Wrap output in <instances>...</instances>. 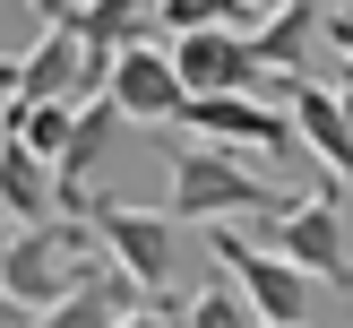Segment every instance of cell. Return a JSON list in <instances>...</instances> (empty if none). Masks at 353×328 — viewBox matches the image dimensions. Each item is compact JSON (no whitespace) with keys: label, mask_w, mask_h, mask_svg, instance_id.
I'll return each mask as SVG.
<instances>
[{"label":"cell","mask_w":353,"mask_h":328,"mask_svg":"<svg viewBox=\"0 0 353 328\" xmlns=\"http://www.w3.org/2000/svg\"><path fill=\"white\" fill-rule=\"evenodd\" d=\"M224 9H233V26H241V35H250V26H259V17H276V9H293V0H224Z\"/></svg>","instance_id":"17"},{"label":"cell","mask_w":353,"mask_h":328,"mask_svg":"<svg viewBox=\"0 0 353 328\" xmlns=\"http://www.w3.org/2000/svg\"><path fill=\"white\" fill-rule=\"evenodd\" d=\"M207 251H216L224 285H233L241 302L259 311V328H310V302H319V285H310V276L293 268L285 251H268L250 224H207Z\"/></svg>","instance_id":"3"},{"label":"cell","mask_w":353,"mask_h":328,"mask_svg":"<svg viewBox=\"0 0 353 328\" xmlns=\"http://www.w3.org/2000/svg\"><path fill=\"white\" fill-rule=\"evenodd\" d=\"M95 276H112V251L95 242V224H86V216L26 224V233L9 242V259H0V285H9L26 311L69 302V293H78V285H95Z\"/></svg>","instance_id":"2"},{"label":"cell","mask_w":353,"mask_h":328,"mask_svg":"<svg viewBox=\"0 0 353 328\" xmlns=\"http://www.w3.org/2000/svg\"><path fill=\"white\" fill-rule=\"evenodd\" d=\"M336 104H345V121H353V69H345V78H336Z\"/></svg>","instance_id":"22"},{"label":"cell","mask_w":353,"mask_h":328,"mask_svg":"<svg viewBox=\"0 0 353 328\" xmlns=\"http://www.w3.org/2000/svg\"><path fill=\"white\" fill-rule=\"evenodd\" d=\"M9 104H17V52L0 61V113H9Z\"/></svg>","instance_id":"21"},{"label":"cell","mask_w":353,"mask_h":328,"mask_svg":"<svg viewBox=\"0 0 353 328\" xmlns=\"http://www.w3.org/2000/svg\"><path fill=\"white\" fill-rule=\"evenodd\" d=\"M0 328H34V311H26V302H17V293H9V285H0Z\"/></svg>","instance_id":"20"},{"label":"cell","mask_w":353,"mask_h":328,"mask_svg":"<svg viewBox=\"0 0 353 328\" xmlns=\"http://www.w3.org/2000/svg\"><path fill=\"white\" fill-rule=\"evenodd\" d=\"M172 69H181L190 95H268V61L241 26H207L172 44Z\"/></svg>","instance_id":"8"},{"label":"cell","mask_w":353,"mask_h":328,"mask_svg":"<svg viewBox=\"0 0 353 328\" xmlns=\"http://www.w3.org/2000/svg\"><path fill=\"white\" fill-rule=\"evenodd\" d=\"M276 207H293V199L259 164L207 147V138H172V199H164V216H181V224H250L259 233Z\"/></svg>","instance_id":"1"},{"label":"cell","mask_w":353,"mask_h":328,"mask_svg":"<svg viewBox=\"0 0 353 328\" xmlns=\"http://www.w3.org/2000/svg\"><path fill=\"white\" fill-rule=\"evenodd\" d=\"M172 130H199L207 147L241 155V164H293V155H302L293 113H276L268 95H190Z\"/></svg>","instance_id":"4"},{"label":"cell","mask_w":353,"mask_h":328,"mask_svg":"<svg viewBox=\"0 0 353 328\" xmlns=\"http://www.w3.org/2000/svg\"><path fill=\"white\" fill-rule=\"evenodd\" d=\"M293 130H302V147L319 155L336 182H353V121H345V104H336V86H310V78H293Z\"/></svg>","instance_id":"10"},{"label":"cell","mask_w":353,"mask_h":328,"mask_svg":"<svg viewBox=\"0 0 353 328\" xmlns=\"http://www.w3.org/2000/svg\"><path fill=\"white\" fill-rule=\"evenodd\" d=\"M112 328H181V302H172V293L164 302H138V311H121Z\"/></svg>","instance_id":"16"},{"label":"cell","mask_w":353,"mask_h":328,"mask_svg":"<svg viewBox=\"0 0 353 328\" xmlns=\"http://www.w3.org/2000/svg\"><path fill=\"white\" fill-rule=\"evenodd\" d=\"M9 242H17V224H9V216H0V259H9Z\"/></svg>","instance_id":"23"},{"label":"cell","mask_w":353,"mask_h":328,"mask_svg":"<svg viewBox=\"0 0 353 328\" xmlns=\"http://www.w3.org/2000/svg\"><path fill=\"white\" fill-rule=\"evenodd\" d=\"M259 242L268 251H285L293 268L310 276V285H353V251H345V207L327 199V190H310V199H293V207H276L268 224H259Z\"/></svg>","instance_id":"5"},{"label":"cell","mask_w":353,"mask_h":328,"mask_svg":"<svg viewBox=\"0 0 353 328\" xmlns=\"http://www.w3.org/2000/svg\"><path fill=\"white\" fill-rule=\"evenodd\" d=\"M327 44H336V52H345V69H353V9H336V17H327Z\"/></svg>","instance_id":"19"},{"label":"cell","mask_w":353,"mask_h":328,"mask_svg":"<svg viewBox=\"0 0 353 328\" xmlns=\"http://www.w3.org/2000/svg\"><path fill=\"white\" fill-rule=\"evenodd\" d=\"M345 9H353V0H345Z\"/></svg>","instance_id":"24"},{"label":"cell","mask_w":353,"mask_h":328,"mask_svg":"<svg viewBox=\"0 0 353 328\" xmlns=\"http://www.w3.org/2000/svg\"><path fill=\"white\" fill-rule=\"evenodd\" d=\"M181 328H259V311L241 302L233 285H207V293H190V302H181Z\"/></svg>","instance_id":"14"},{"label":"cell","mask_w":353,"mask_h":328,"mask_svg":"<svg viewBox=\"0 0 353 328\" xmlns=\"http://www.w3.org/2000/svg\"><path fill=\"white\" fill-rule=\"evenodd\" d=\"M103 104H112L121 121H138V130H172L190 104L181 69H172V44H130L112 52V86H103Z\"/></svg>","instance_id":"7"},{"label":"cell","mask_w":353,"mask_h":328,"mask_svg":"<svg viewBox=\"0 0 353 328\" xmlns=\"http://www.w3.org/2000/svg\"><path fill=\"white\" fill-rule=\"evenodd\" d=\"M310 26H319V0H293V9H276V17H259V26H250V44H259V61H268V78H302Z\"/></svg>","instance_id":"12"},{"label":"cell","mask_w":353,"mask_h":328,"mask_svg":"<svg viewBox=\"0 0 353 328\" xmlns=\"http://www.w3.org/2000/svg\"><path fill=\"white\" fill-rule=\"evenodd\" d=\"M0 216H9L17 233L61 216V182H52L43 155H26V138H17V130H0Z\"/></svg>","instance_id":"9"},{"label":"cell","mask_w":353,"mask_h":328,"mask_svg":"<svg viewBox=\"0 0 353 328\" xmlns=\"http://www.w3.org/2000/svg\"><path fill=\"white\" fill-rule=\"evenodd\" d=\"M155 26H164V44H181V35L233 26V9H224V0H155Z\"/></svg>","instance_id":"15"},{"label":"cell","mask_w":353,"mask_h":328,"mask_svg":"<svg viewBox=\"0 0 353 328\" xmlns=\"http://www.w3.org/2000/svg\"><path fill=\"white\" fill-rule=\"evenodd\" d=\"M86 224H95V242L112 251V268L130 276L147 302H164V285H172V216L130 207V199H86Z\"/></svg>","instance_id":"6"},{"label":"cell","mask_w":353,"mask_h":328,"mask_svg":"<svg viewBox=\"0 0 353 328\" xmlns=\"http://www.w3.org/2000/svg\"><path fill=\"white\" fill-rule=\"evenodd\" d=\"M0 130H17V138H26V155H43V164L61 173L69 138H78V104H9Z\"/></svg>","instance_id":"13"},{"label":"cell","mask_w":353,"mask_h":328,"mask_svg":"<svg viewBox=\"0 0 353 328\" xmlns=\"http://www.w3.org/2000/svg\"><path fill=\"white\" fill-rule=\"evenodd\" d=\"M69 26L95 52H130V44H155V0H86Z\"/></svg>","instance_id":"11"},{"label":"cell","mask_w":353,"mask_h":328,"mask_svg":"<svg viewBox=\"0 0 353 328\" xmlns=\"http://www.w3.org/2000/svg\"><path fill=\"white\" fill-rule=\"evenodd\" d=\"M26 9H34V17H43V26H69V17H78V9H86V0H26Z\"/></svg>","instance_id":"18"}]
</instances>
